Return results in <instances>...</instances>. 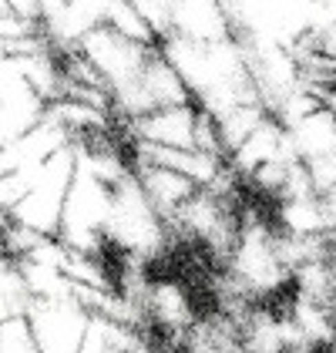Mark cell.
<instances>
[{
    "label": "cell",
    "mask_w": 336,
    "mask_h": 353,
    "mask_svg": "<svg viewBox=\"0 0 336 353\" xmlns=\"http://www.w3.org/2000/svg\"><path fill=\"white\" fill-rule=\"evenodd\" d=\"M0 350L7 353H30V350H41L37 343V333H34V323L30 316H3L0 320Z\"/></svg>",
    "instance_id": "7"
},
{
    "label": "cell",
    "mask_w": 336,
    "mask_h": 353,
    "mask_svg": "<svg viewBox=\"0 0 336 353\" xmlns=\"http://www.w3.org/2000/svg\"><path fill=\"white\" fill-rule=\"evenodd\" d=\"M132 168H135V175H138L141 189L148 192V199H151V205L165 216V222L192 195H196L202 185H198L196 179H189V175H182V172H175V168H168V165H155V162H135L132 159Z\"/></svg>",
    "instance_id": "5"
},
{
    "label": "cell",
    "mask_w": 336,
    "mask_h": 353,
    "mask_svg": "<svg viewBox=\"0 0 336 353\" xmlns=\"http://www.w3.org/2000/svg\"><path fill=\"white\" fill-rule=\"evenodd\" d=\"M198 118H202V105L198 101H185V105L148 111L141 118L118 121V125H121L125 138H145V141L171 145V148H196Z\"/></svg>",
    "instance_id": "3"
},
{
    "label": "cell",
    "mask_w": 336,
    "mask_h": 353,
    "mask_svg": "<svg viewBox=\"0 0 336 353\" xmlns=\"http://www.w3.org/2000/svg\"><path fill=\"white\" fill-rule=\"evenodd\" d=\"M41 350H81L84 333L91 323V310L78 293L67 296H34L28 310Z\"/></svg>",
    "instance_id": "2"
},
{
    "label": "cell",
    "mask_w": 336,
    "mask_h": 353,
    "mask_svg": "<svg viewBox=\"0 0 336 353\" xmlns=\"http://www.w3.org/2000/svg\"><path fill=\"white\" fill-rule=\"evenodd\" d=\"M0 128H3V145L17 141L21 135H28L34 125L44 121L48 114V101L34 84L3 57V94H0Z\"/></svg>",
    "instance_id": "4"
},
{
    "label": "cell",
    "mask_w": 336,
    "mask_h": 353,
    "mask_svg": "<svg viewBox=\"0 0 336 353\" xmlns=\"http://www.w3.org/2000/svg\"><path fill=\"white\" fill-rule=\"evenodd\" d=\"M3 10H14L17 17H28V21H41L44 24L41 0H3Z\"/></svg>",
    "instance_id": "8"
},
{
    "label": "cell",
    "mask_w": 336,
    "mask_h": 353,
    "mask_svg": "<svg viewBox=\"0 0 336 353\" xmlns=\"http://www.w3.org/2000/svg\"><path fill=\"white\" fill-rule=\"evenodd\" d=\"M34 303L24 266L17 256H3V276H0V320L3 316H24Z\"/></svg>",
    "instance_id": "6"
},
{
    "label": "cell",
    "mask_w": 336,
    "mask_h": 353,
    "mask_svg": "<svg viewBox=\"0 0 336 353\" xmlns=\"http://www.w3.org/2000/svg\"><path fill=\"white\" fill-rule=\"evenodd\" d=\"M78 51L98 68V74L105 78L108 91H112V101H114L128 88L138 84V78L145 74V68H148V61L158 51V41L128 37V34H121V30L105 24V28L91 30L78 44Z\"/></svg>",
    "instance_id": "1"
}]
</instances>
